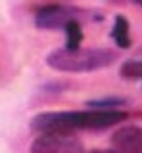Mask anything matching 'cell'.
<instances>
[{
	"mask_svg": "<svg viewBox=\"0 0 142 153\" xmlns=\"http://www.w3.org/2000/svg\"><path fill=\"white\" fill-rule=\"evenodd\" d=\"M123 103H125V100L110 98V100H94V102H90L88 105H90V107H96V109H117Z\"/></svg>",
	"mask_w": 142,
	"mask_h": 153,
	"instance_id": "obj_9",
	"label": "cell"
},
{
	"mask_svg": "<svg viewBox=\"0 0 142 153\" xmlns=\"http://www.w3.org/2000/svg\"><path fill=\"white\" fill-rule=\"evenodd\" d=\"M111 147L117 153H142V126H119L111 134Z\"/></svg>",
	"mask_w": 142,
	"mask_h": 153,
	"instance_id": "obj_5",
	"label": "cell"
},
{
	"mask_svg": "<svg viewBox=\"0 0 142 153\" xmlns=\"http://www.w3.org/2000/svg\"><path fill=\"white\" fill-rule=\"evenodd\" d=\"M81 12L67 6H44L37 12L35 23L39 29H64L71 19H79Z\"/></svg>",
	"mask_w": 142,
	"mask_h": 153,
	"instance_id": "obj_4",
	"label": "cell"
},
{
	"mask_svg": "<svg viewBox=\"0 0 142 153\" xmlns=\"http://www.w3.org/2000/svg\"><path fill=\"white\" fill-rule=\"evenodd\" d=\"M90 153H117L115 149H94V151H90Z\"/></svg>",
	"mask_w": 142,
	"mask_h": 153,
	"instance_id": "obj_10",
	"label": "cell"
},
{
	"mask_svg": "<svg viewBox=\"0 0 142 153\" xmlns=\"http://www.w3.org/2000/svg\"><path fill=\"white\" fill-rule=\"evenodd\" d=\"M132 2H136V4H140V6H142V0H132Z\"/></svg>",
	"mask_w": 142,
	"mask_h": 153,
	"instance_id": "obj_11",
	"label": "cell"
},
{
	"mask_svg": "<svg viewBox=\"0 0 142 153\" xmlns=\"http://www.w3.org/2000/svg\"><path fill=\"white\" fill-rule=\"evenodd\" d=\"M31 153H84L83 142L73 132H39Z\"/></svg>",
	"mask_w": 142,
	"mask_h": 153,
	"instance_id": "obj_3",
	"label": "cell"
},
{
	"mask_svg": "<svg viewBox=\"0 0 142 153\" xmlns=\"http://www.w3.org/2000/svg\"><path fill=\"white\" fill-rule=\"evenodd\" d=\"M117 59V54L108 48H60L46 57L48 67L61 73H90L110 67Z\"/></svg>",
	"mask_w": 142,
	"mask_h": 153,
	"instance_id": "obj_2",
	"label": "cell"
},
{
	"mask_svg": "<svg viewBox=\"0 0 142 153\" xmlns=\"http://www.w3.org/2000/svg\"><path fill=\"white\" fill-rule=\"evenodd\" d=\"M121 76L127 80H142V57H135V59H127L121 65Z\"/></svg>",
	"mask_w": 142,
	"mask_h": 153,
	"instance_id": "obj_8",
	"label": "cell"
},
{
	"mask_svg": "<svg viewBox=\"0 0 142 153\" xmlns=\"http://www.w3.org/2000/svg\"><path fill=\"white\" fill-rule=\"evenodd\" d=\"M111 38L119 48H129L131 46V35H129V21L123 16H117L113 19L111 27Z\"/></svg>",
	"mask_w": 142,
	"mask_h": 153,
	"instance_id": "obj_6",
	"label": "cell"
},
{
	"mask_svg": "<svg viewBox=\"0 0 142 153\" xmlns=\"http://www.w3.org/2000/svg\"><path fill=\"white\" fill-rule=\"evenodd\" d=\"M65 31V36H67V42H65V48H81V40H83V29H81V23L79 19H71L67 25L64 27Z\"/></svg>",
	"mask_w": 142,
	"mask_h": 153,
	"instance_id": "obj_7",
	"label": "cell"
},
{
	"mask_svg": "<svg viewBox=\"0 0 142 153\" xmlns=\"http://www.w3.org/2000/svg\"><path fill=\"white\" fill-rule=\"evenodd\" d=\"M127 113L121 109H84V111H46L31 119L35 132H75L104 130L123 123Z\"/></svg>",
	"mask_w": 142,
	"mask_h": 153,
	"instance_id": "obj_1",
	"label": "cell"
}]
</instances>
